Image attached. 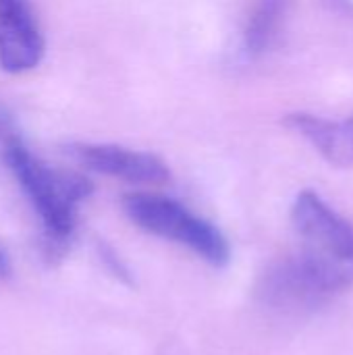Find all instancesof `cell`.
I'll return each instance as SVG.
<instances>
[{
  "instance_id": "1",
  "label": "cell",
  "mask_w": 353,
  "mask_h": 355,
  "mask_svg": "<svg viewBox=\"0 0 353 355\" xmlns=\"http://www.w3.org/2000/svg\"><path fill=\"white\" fill-rule=\"evenodd\" d=\"M291 220L300 256L266 275L264 297L277 306H304L353 287L352 225L310 189L295 198Z\"/></svg>"
},
{
  "instance_id": "2",
  "label": "cell",
  "mask_w": 353,
  "mask_h": 355,
  "mask_svg": "<svg viewBox=\"0 0 353 355\" xmlns=\"http://www.w3.org/2000/svg\"><path fill=\"white\" fill-rule=\"evenodd\" d=\"M4 162L35 208L48 239L64 243L75 229L77 206L92 191L89 181L48 166L15 135L4 139Z\"/></svg>"
},
{
  "instance_id": "3",
  "label": "cell",
  "mask_w": 353,
  "mask_h": 355,
  "mask_svg": "<svg viewBox=\"0 0 353 355\" xmlns=\"http://www.w3.org/2000/svg\"><path fill=\"white\" fill-rule=\"evenodd\" d=\"M123 208L139 229L189 248L212 266H225L231 258L227 237L173 198L137 191L123 198Z\"/></svg>"
},
{
  "instance_id": "4",
  "label": "cell",
  "mask_w": 353,
  "mask_h": 355,
  "mask_svg": "<svg viewBox=\"0 0 353 355\" xmlns=\"http://www.w3.org/2000/svg\"><path fill=\"white\" fill-rule=\"evenodd\" d=\"M64 152L87 171L123 179L127 183L160 185L166 183L171 177L169 166L150 152H139L112 144H83V141L69 144Z\"/></svg>"
},
{
  "instance_id": "5",
  "label": "cell",
  "mask_w": 353,
  "mask_h": 355,
  "mask_svg": "<svg viewBox=\"0 0 353 355\" xmlns=\"http://www.w3.org/2000/svg\"><path fill=\"white\" fill-rule=\"evenodd\" d=\"M44 35L29 0H0V69L25 73L40 64Z\"/></svg>"
},
{
  "instance_id": "6",
  "label": "cell",
  "mask_w": 353,
  "mask_h": 355,
  "mask_svg": "<svg viewBox=\"0 0 353 355\" xmlns=\"http://www.w3.org/2000/svg\"><path fill=\"white\" fill-rule=\"evenodd\" d=\"M289 125L298 129L318 154L339 168L353 166V116L325 121L312 114H291Z\"/></svg>"
},
{
  "instance_id": "7",
  "label": "cell",
  "mask_w": 353,
  "mask_h": 355,
  "mask_svg": "<svg viewBox=\"0 0 353 355\" xmlns=\"http://www.w3.org/2000/svg\"><path fill=\"white\" fill-rule=\"evenodd\" d=\"M10 270H12V266H10V258H8L6 250L0 245V279H6V277L10 275Z\"/></svg>"
}]
</instances>
